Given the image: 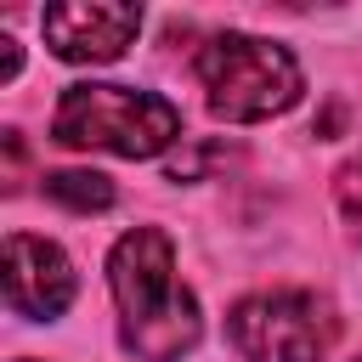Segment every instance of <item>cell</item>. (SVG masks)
<instances>
[{
	"label": "cell",
	"instance_id": "obj_1",
	"mask_svg": "<svg viewBox=\"0 0 362 362\" xmlns=\"http://www.w3.org/2000/svg\"><path fill=\"white\" fill-rule=\"evenodd\" d=\"M107 288L119 305V339L136 362H181L198 334V300L175 272V243L158 226H130L107 255Z\"/></svg>",
	"mask_w": 362,
	"mask_h": 362
},
{
	"label": "cell",
	"instance_id": "obj_2",
	"mask_svg": "<svg viewBox=\"0 0 362 362\" xmlns=\"http://www.w3.org/2000/svg\"><path fill=\"white\" fill-rule=\"evenodd\" d=\"M51 136L62 147H96V153H119V158H153L170 141H181V113L175 102L153 96V90H130V85H68L57 113H51Z\"/></svg>",
	"mask_w": 362,
	"mask_h": 362
},
{
	"label": "cell",
	"instance_id": "obj_3",
	"mask_svg": "<svg viewBox=\"0 0 362 362\" xmlns=\"http://www.w3.org/2000/svg\"><path fill=\"white\" fill-rule=\"evenodd\" d=\"M198 85L209 96V113L226 124H255L272 113H288L300 102V62L260 40V34H215L198 51Z\"/></svg>",
	"mask_w": 362,
	"mask_h": 362
},
{
	"label": "cell",
	"instance_id": "obj_4",
	"mask_svg": "<svg viewBox=\"0 0 362 362\" xmlns=\"http://www.w3.org/2000/svg\"><path fill=\"white\" fill-rule=\"evenodd\" d=\"M226 334L243 362H322L339 339V317L311 288H266L232 305Z\"/></svg>",
	"mask_w": 362,
	"mask_h": 362
},
{
	"label": "cell",
	"instance_id": "obj_5",
	"mask_svg": "<svg viewBox=\"0 0 362 362\" xmlns=\"http://www.w3.org/2000/svg\"><path fill=\"white\" fill-rule=\"evenodd\" d=\"M40 28L62 62H113V57H124V45L141 28V6H113V0L45 6Z\"/></svg>",
	"mask_w": 362,
	"mask_h": 362
},
{
	"label": "cell",
	"instance_id": "obj_6",
	"mask_svg": "<svg viewBox=\"0 0 362 362\" xmlns=\"http://www.w3.org/2000/svg\"><path fill=\"white\" fill-rule=\"evenodd\" d=\"M6 300L28 322H51L74 300V266L51 238L11 232L6 238Z\"/></svg>",
	"mask_w": 362,
	"mask_h": 362
},
{
	"label": "cell",
	"instance_id": "obj_7",
	"mask_svg": "<svg viewBox=\"0 0 362 362\" xmlns=\"http://www.w3.org/2000/svg\"><path fill=\"white\" fill-rule=\"evenodd\" d=\"M45 192H51L62 209H79V215L113 204V181L96 175V170H57V175H45Z\"/></svg>",
	"mask_w": 362,
	"mask_h": 362
},
{
	"label": "cell",
	"instance_id": "obj_8",
	"mask_svg": "<svg viewBox=\"0 0 362 362\" xmlns=\"http://www.w3.org/2000/svg\"><path fill=\"white\" fill-rule=\"evenodd\" d=\"M334 204H339L345 226L362 238V153H351V158L334 170Z\"/></svg>",
	"mask_w": 362,
	"mask_h": 362
},
{
	"label": "cell",
	"instance_id": "obj_9",
	"mask_svg": "<svg viewBox=\"0 0 362 362\" xmlns=\"http://www.w3.org/2000/svg\"><path fill=\"white\" fill-rule=\"evenodd\" d=\"M17 62H23V57H17V40L0 34V79H17Z\"/></svg>",
	"mask_w": 362,
	"mask_h": 362
},
{
	"label": "cell",
	"instance_id": "obj_10",
	"mask_svg": "<svg viewBox=\"0 0 362 362\" xmlns=\"http://www.w3.org/2000/svg\"><path fill=\"white\" fill-rule=\"evenodd\" d=\"M356 362H362V356H356Z\"/></svg>",
	"mask_w": 362,
	"mask_h": 362
}]
</instances>
